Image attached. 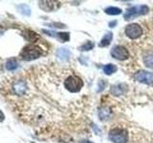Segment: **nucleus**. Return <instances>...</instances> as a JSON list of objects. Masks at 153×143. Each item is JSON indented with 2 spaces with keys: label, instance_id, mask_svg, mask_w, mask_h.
Wrapping results in <instances>:
<instances>
[{
  "label": "nucleus",
  "instance_id": "obj_1",
  "mask_svg": "<svg viewBox=\"0 0 153 143\" xmlns=\"http://www.w3.org/2000/svg\"><path fill=\"white\" fill-rule=\"evenodd\" d=\"M42 55V50L40 47L35 44H30L23 48V50L20 52V57L23 60L31 61L35 60Z\"/></svg>",
  "mask_w": 153,
  "mask_h": 143
},
{
  "label": "nucleus",
  "instance_id": "obj_2",
  "mask_svg": "<svg viewBox=\"0 0 153 143\" xmlns=\"http://www.w3.org/2000/svg\"><path fill=\"white\" fill-rule=\"evenodd\" d=\"M64 88L70 93H79L83 87V81L78 75H70L63 82Z\"/></svg>",
  "mask_w": 153,
  "mask_h": 143
},
{
  "label": "nucleus",
  "instance_id": "obj_3",
  "mask_svg": "<svg viewBox=\"0 0 153 143\" xmlns=\"http://www.w3.org/2000/svg\"><path fill=\"white\" fill-rule=\"evenodd\" d=\"M108 137L114 143H126L128 141V133L123 128H113L109 131Z\"/></svg>",
  "mask_w": 153,
  "mask_h": 143
},
{
  "label": "nucleus",
  "instance_id": "obj_4",
  "mask_svg": "<svg viewBox=\"0 0 153 143\" xmlns=\"http://www.w3.org/2000/svg\"><path fill=\"white\" fill-rule=\"evenodd\" d=\"M149 12V8L146 5H141V6H134L131 8H128L123 13V18L126 20H130L135 17L145 15Z\"/></svg>",
  "mask_w": 153,
  "mask_h": 143
},
{
  "label": "nucleus",
  "instance_id": "obj_5",
  "mask_svg": "<svg viewBox=\"0 0 153 143\" xmlns=\"http://www.w3.org/2000/svg\"><path fill=\"white\" fill-rule=\"evenodd\" d=\"M110 55H111L113 58L123 61V60H126L129 57V52L126 47H123L122 45H117L112 48L111 52H110Z\"/></svg>",
  "mask_w": 153,
  "mask_h": 143
},
{
  "label": "nucleus",
  "instance_id": "obj_6",
  "mask_svg": "<svg viewBox=\"0 0 153 143\" xmlns=\"http://www.w3.org/2000/svg\"><path fill=\"white\" fill-rule=\"evenodd\" d=\"M124 32H126V36L130 38V39H137L143 35V29L139 24L132 23L126 27Z\"/></svg>",
  "mask_w": 153,
  "mask_h": 143
},
{
  "label": "nucleus",
  "instance_id": "obj_7",
  "mask_svg": "<svg viewBox=\"0 0 153 143\" xmlns=\"http://www.w3.org/2000/svg\"><path fill=\"white\" fill-rule=\"evenodd\" d=\"M135 78L138 82H141L143 84H153V73L147 71H138L134 74Z\"/></svg>",
  "mask_w": 153,
  "mask_h": 143
},
{
  "label": "nucleus",
  "instance_id": "obj_8",
  "mask_svg": "<svg viewBox=\"0 0 153 143\" xmlns=\"http://www.w3.org/2000/svg\"><path fill=\"white\" fill-rule=\"evenodd\" d=\"M38 5L45 12H54L60 7V3L57 1H39Z\"/></svg>",
  "mask_w": 153,
  "mask_h": 143
},
{
  "label": "nucleus",
  "instance_id": "obj_9",
  "mask_svg": "<svg viewBox=\"0 0 153 143\" xmlns=\"http://www.w3.org/2000/svg\"><path fill=\"white\" fill-rule=\"evenodd\" d=\"M22 35L27 41L31 43H35L39 39V35H38L36 32H33L32 30H25L22 32Z\"/></svg>",
  "mask_w": 153,
  "mask_h": 143
},
{
  "label": "nucleus",
  "instance_id": "obj_10",
  "mask_svg": "<svg viewBox=\"0 0 153 143\" xmlns=\"http://www.w3.org/2000/svg\"><path fill=\"white\" fill-rule=\"evenodd\" d=\"M126 91V85L124 84H118V85H114L111 87L110 90V93H111L115 97H121L123 95Z\"/></svg>",
  "mask_w": 153,
  "mask_h": 143
},
{
  "label": "nucleus",
  "instance_id": "obj_11",
  "mask_svg": "<svg viewBox=\"0 0 153 143\" xmlns=\"http://www.w3.org/2000/svg\"><path fill=\"white\" fill-rule=\"evenodd\" d=\"M56 56L62 61H67L70 58L71 52L67 48H60L56 51Z\"/></svg>",
  "mask_w": 153,
  "mask_h": 143
},
{
  "label": "nucleus",
  "instance_id": "obj_12",
  "mask_svg": "<svg viewBox=\"0 0 153 143\" xmlns=\"http://www.w3.org/2000/svg\"><path fill=\"white\" fill-rule=\"evenodd\" d=\"M112 38H113V33H112V32H107L106 35H105L102 38V40L100 41V43H99V47H100V48H104V47L109 46V44H110V43H111V41H112Z\"/></svg>",
  "mask_w": 153,
  "mask_h": 143
},
{
  "label": "nucleus",
  "instance_id": "obj_13",
  "mask_svg": "<svg viewBox=\"0 0 153 143\" xmlns=\"http://www.w3.org/2000/svg\"><path fill=\"white\" fill-rule=\"evenodd\" d=\"M143 64L149 69H153V52H147L143 55Z\"/></svg>",
  "mask_w": 153,
  "mask_h": 143
},
{
  "label": "nucleus",
  "instance_id": "obj_14",
  "mask_svg": "<svg viewBox=\"0 0 153 143\" xmlns=\"http://www.w3.org/2000/svg\"><path fill=\"white\" fill-rule=\"evenodd\" d=\"M103 73L105 74H107V75H111L113 74L114 73H116L118 68H117V66L116 65H114L112 63H109V64H106V65H104L103 66Z\"/></svg>",
  "mask_w": 153,
  "mask_h": 143
},
{
  "label": "nucleus",
  "instance_id": "obj_15",
  "mask_svg": "<svg viewBox=\"0 0 153 143\" xmlns=\"http://www.w3.org/2000/svg\"><path fill=\"white\" fill-rule=\"evenodd\" d=\"M122 9L117 8V7H108L104 10V13L109 15H118V14L122 13Z\"/></svg>",
  "mask_w": 153,
  "mask_h": 143
},
{
  "label": "nucleus",
  "instance_id": "obj_16",
  "mask_svg": "<svg viewBox=\"0 0 153 143\" xmlns=\"http://www.w3.org/2000/svg\"><path fill=\"white\" fill-rule=\"evenodd\" d=\"M17 61L16 58H10L7 60L6 62V69L8 71H14L16 69H17Z\"/></svg>",
  "mask_w": 153,
  "mask_h": 143
},
{
  "label": "nucleus",
  "instance_id": "obj_17",
  "mask_svg": "<svg viewBox=\"0 0 153 143\" xmlns=\"http://www.w3.org/2000/svg\"><path fill=\"white\" fill-rule=\"evenodd\" d=\"M17 10L21 13L25 14V15H30V14H31V9L29 8V6H28V5H26V4L18 5V6H17Z\"/></svg>",
  "mask_w": 153,
  "mask_h": 143
},
{
  "label": "nucleus",
  "instance_id": "obj_18",
  "mask_svg": "<svg viewBox=\"0 0 153 143\" xmlns=\"http://www.w3.org/2000/svg\"><path fill=\"white\" fill-rule=\"evenodd\" d=\"M99 116H100V119H102V120L108 119L110 116V110L108 108H102L100 111L99 112Z\"/></svg>",
  "mask_w": 153,
  "mask_h": 143
},
{
  "label": "nucleus",
  "instance_id": "obj_19",
  "mask_svg": "<svg viewBox=\"0 0 153 143\" xmlns=\"http://www.w3.org/2000/svg\"><path fill=\"white\" fill-rule=\"evenodd\" d=\"M94 46H95V44L92 41H87L79 47V50L80 51H91L94 48Z\"/></svg>",
  "mask_w": 153,
  "mask_h": 143
},
{
  "label": "nucleus",
  "instance_id": "obj_20",
  "mask_svg": "<svg viewBox=\"0 0 153 143\" xmlns=\"http://www.w3.org/2000/svg\"><path fill=\"white\" fill-rule=\"evenodd\" d=\"M56 35L61 41H68L70 39L69 32H59V33H56Z\"/></svg>",
  "mask_w": 153,
  "mask_h": 143
},
{
  "label": "nucleus",
  "instance_id": "obj_21",
  "mask_svg": "<svg viewBox=\"0 0 153 143\" xmlns=\"http://www.w3.org/2000/svg\"><path fill=\"white\" fill-rule=\"evenodd\" d=\"M4 119H5V116H4V114L2 113L1 110H0V122L4 121Z\"/></svg>",
  "mask_w": 153,
  "mask_h": 143
},
{
  "label": "nucleus",
  "instance_id": "obj_22",
  "mask_svg": "<svg viewBox=\"0 0 153 143\" xmlns=\"http://www.w3.org/2000/svg\"><path fill=\"white\" fill-rule=\"evenodd\" d=\"M117 24V21H113V22H110L109 23V27H111V28H113L115 25Z\"/></svg>",
  "mask_w": 153,
  "mask_h": 143
},
{
  "label": "nucleus",
  "instance_id": "obj_23",
  "mask_svg": "<svg viewBox=\"0 0 153 143\" xmlns=\"http://www.w3.org/2000/svg\"><path fill=\"white\" fill-rule=\"evenodd\" d=\"M79 143H93L92 141H89V140H82V141H80Z\"/></svg>",
  "mask_w": 153,
  "mask_h": 143
}]
</instances>
